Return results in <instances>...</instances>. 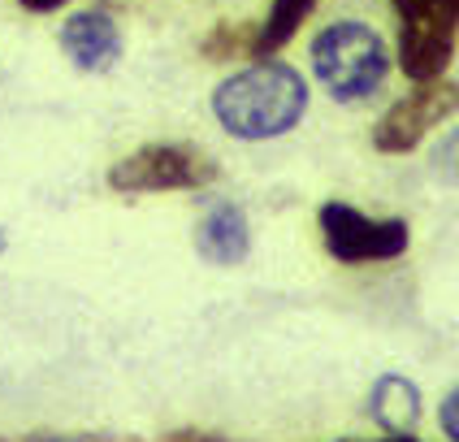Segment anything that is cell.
Wrapping results in <instances>:
<instances>
[{
    "instance_id": "1",
    "label": "cell",
    "mask_w": 459,
    "mask_h": 442,
    "mask_svg": "<svg viewBox=\"0 0 459 442\" xmlns=\"http://www.w3.org/2000/svg\"><path fill=\"white\" fill-rule=\"evenodd\" d=\"M307 78L286 65V61H252L247 70L230 74L217 82L212 91V117L221 122L226 134L243 139V143H264V139H281L304 122L307 113Z\"/></svg>"
},
{
    "instance_id": "2",
    "label": "cell",
    "mask_w": 459,
    "mask_h": 442,
    "mask_svg": "<svg viewBox=\"0 0 459 442\" xmlns=\"http://www.w3.org/2000/svg\"><path fill=\"white\" fill-rule=\"evenodd\" d=\"M307 61H312L316 82L330 91L333 100L359 104V100H368L373 91H382L394 56H390L385 39L368 22L342 18V22H333L312 35Z\"/></svg>"
},
{
    "instance_id": "3",
    "label": "cell",
    "mask_w": 459,
    "mask_h": 442,
    "mask_svg": "<svg viewBox=\"0 0 459 442\" xmlns=\"http://www.w3.org/2000/svg\"><path fill=\"white\" fill-rule=\"evenodd\" d=\"M221 165L195 143H143L108 165V191L117 195H152V191H204Z\"/></svg>"
},
{
    "instance_id": "4",
    "label": "cell",
    "mask_w": 459,
    "mask_h": 442,
    "mask_svg": "<svg viewBox=\"0 0 459 442\" xmlns=\"http://www.w3.org/2000/svg\"><path fill=\"white\" fill-rule=\"evenodd\" d=\"M399 13V70L411 82L446 78L459 44V0H390Z\"/></svg>"
},
{
    "instance_id": "5",
    "label": "cell",
    "mask_w": 459,
    "mask_h": 442,
    "mask_svg": "<svg viewBox=\"0 0 459 442\" xmlns=\"http://www.w3.org/2000/svg\"><path fill=\"white\" fill-rule=\"evenodd\" d=\"M321 243L338 264H377L399 260L411 247V226L403 217H368L356 204L325 200L316 208Z\"/></svg>"
},
{
    "instance_id": "6",
    "label": "cell",
    "mask_w": 459,
    "mask_h": 442,
    "mask_svg": "<svg viewBox=\"0 0 459 442\" xmlns=\"http://www.w3.org/2000/svg\"><path fill=\"white\" fill-rule=\"evenodd\" d=\"M459 113V82L455 78H434L416 82L403 100H394L382 117L373 122V148L382 156H403L420 148V139L446 117Z\"/></svg>"
},
{
    "instance_id": "7",
    "label": "cell",
    "mask_w": 459,
    "mask_h": 442,
    "mask_svg": "<svg viewBox=\"0 0 459 442\" xmlns=\"http://www.w3.org/2000/svg\"><path fill=\"white\" fill-rule=\"evenodd\" d=\"M61 52L82 74H108L122 56V26L108 9H82L61 22Z\"/></svg>"
},
{
    "instance_id": "8",
    "label": "cell",
    "mask_w": 459,
    "mask_h": 442,
    "mask_svg": "<svg viewBox=\"0 0 459 442\" xmlns=\"http://www.w3.org/2000/svg\"><path fill=\"white\" fill-rule=\"evenodd\" d=\"M195 252L217 269H234L252 256V221H247L243 204L212 200L204 208V217L195 221Z\"/></svg>"
},
{
    "instance_id": "9",
    "label": "cell",
    "mask_w": 459,
    "mask_h": 442,
    "mask_svg": "<svg viewBox=\"0 0 459 442\" xmlns=\"http://www.w3.org/2000/svg\"><path fill=\"white\" fill-rule=\"evenodd\" d=\"M368 416L382 425L385 434H416L420 425V412H425V399H420V386L403 377V373H382L373 390H368Z\"/></svg>"
},
{
    "instance_id": "10",
    "label": "cell",
    "mask_w": 459,
    "mask_h": 442,
    "mask_svg": "<svg viewBox=\"0 0 459 442\" xmlns=\"http://www.w3.org/2000/svg\"><path fill=\"white\" fill-rule=\"evenodd\" d=\"M312 9H316V0H273L269 13H264V22H255V39H252L255 61L278 56V52L299 35V26L312 18Z\"/></svg>"
},
{
    "instance_id": "11",
    "label": "cell",
    "mask_w": 459,
    "mask_h": 442,
    "mask_svg": "<svg viewBox=\"0 0 459 442\" xmlns=\"http://www.w3.org/2000/svg\"><path fill=\"white\" fill-rule=\"evenodd\" d=\"M252 39H255V26H230V22H217L212 30L204 35V52L208 61H226V56H252Z\"/></svg>"
},
{
    "instance_id": "12",
    "label": "cell",
    "mask_w": 459,
    "mask_h": 442,
    "mask_svg": "<svg viewBox=\"0 0 459 442\" xmlns=\"http://www.w3.org/2000/svg\"><path fill=\"white\" fill-rule=\"evenodd\" d=\"M429 169H434L437 182H451V186H459V126L446 130V134L437 139L434 156H429Z\"/></svg>"
},
{
    "instance_id": "13",
    "label": "cell",
    "mask_w": 459,
    "mask_h": 442,
    "mask_svg": "<svg viewBox=\"0 0 459 442\" xmlns=\"http://www.w3.org/2000/svg\"><path fill=\"white\" fill-rule=\"evenodd\" d=\"M437 425H442V434L451 442H459V386L446 390V399H442V408H437Z\"/></svg>"
},
{
    "instance_id": "14",
    "label": "cell",
    "mask_w": 459,
    "mask_h": 442,
    "mask_svg": "<svg viewBox=\"0 0 459 442\" xmlns=\"http://www.w3.org/2000/svg\"><path fill=\"white\" fill-rule=\"evenodd\" d=\"M26 13H56V9H65L70 0H18Z\"/></svg>"
},
{
    "instance_id": "15",
    "label": "cell",
    "mask_w": 459,
    "mask_h": 442,
    "mask_svg": "<svg viewBox=\"0 0 459 442\" xmlns=\"http://www.w3.org/2000/svg\"><path fill=\"white\" fill-rule=\"evenodd\" d=\"M169 442H230V438H217V434H169Z\"/></svg>"
},
{
    "instance_id": "16",
    "label": "cell",
    "mask_w": 459,
    "mask_h": 442,
    "mask_svg": "<svg viewBox=\"0 0 459 442\" xmlns=\"http://www.w3.org/2000/svg\"><path fill=\"white\" fill-rule=\"evenodd\" d=\"M377 442H420V438H411V434H390V438H377Z\"/></svg>"
},
{
    "instance_id": "17",
    "label": "cell",
    "mask_w": 459,
    "mask_h": 442,
    "mask_svg": "<svg viewBox=\"0 0 459 442\" xmlns=\"http://www.w3.org/2000/svg\"><path fill=\"white\" fill-rule=\"evenodd\" d=\"M9 252V234H4V226H0V256Z\"/></svg>"
},
{
    "instance_id": "18",
    "label": "cell",
    "mask_w": 459,
    "mask_h": 442,
    "mask_svg": "<svg viewBox=\"0 0 459 442\" xmlns=\"http://www.w3.org/2000/svg\"><path fill=\"white\" fill-rule=\"evenodd\" d=\"M35 442H74V438H35Z\"/></svg>"
}]
</instances>
